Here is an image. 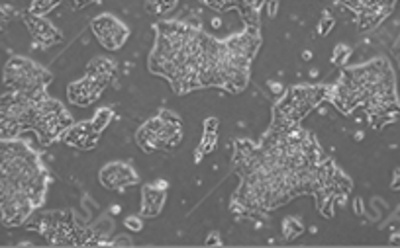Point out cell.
<instances>
[{
	"mask_svg": "<svg viewBox=\"0 0 400 248\" xmlns=\"http://www.w3.org/2000/svg\"><path fill=\"white\" fill-rule=\"evenodd\" d=\"M392 188H400V172H396V176H394V182H392Z\"/></svg>",
	"mask_w": 400,
	"mask_h": 248,
	"instance_id": "603a6c76",
	"label": "cell"
},
{
	"mask_svg": "<svg viewBox=\"0 0 400 248\" xmlns=\"http://www.w3.org/2000/svg\"><path fill=\"white\" fill-rule=\"evenodd\" d=\"M216 147V133L214 131H206L205 133V141L200 145V149H198V153L205 154V153H210L212 149Z\"/></svg>",
	"mask_w": 400,
	"mask_h": 248,
	"instance_id": "d6986e66",
	"label": "cell"
},
{
	"mask_svg": "<svg viewBox=\"0 0 400 248\" xmlns=\"http://www.w3.org/2000/svg\"><path fill=\"white\" fill-rule=\"evenodd\" d=\"M48 174L24 141L0 137V211L8 227L26 223L43 203Z\"/></svg>",
	"mask_w": 400,
	"mask_h": 248,
	"instance_id": "6da1fadb",
	"label": "cell"
},
{
	"mask_svg": "<svg viewBox=\"0 0 400 248\" xmlns=\"http://www.w3.org/2000/svg\"><path fill=\"white\" fill-rule=\"evenodd\" d=\"M4 22H6V16H4V12L0 10V28L4 26Z\"/></svg>",
	"mask_w": 400,
	"mask_h": 248,
	"instance_id": "cb8c5ba5",
	"label": "cell"
},
{
	"mask_svg": "<svg viewBox=\"0 0 400 248\" xmlns=\"http://www.w3.org/2000/svg\"><path fill=\"white\" fill-rule=\"evenodd\" d=\"M206 34L179 22L157 26L156 49L149 55V68L165 77L177 94L200 88Z\"/></svg>",
	"mask_w": 400,
	"mask_h": 248,
	"instance_id": "3957f363",
	"label": "cell"
},
{
	"mask_svg": "<svg viewBox=\"0 0 400 248\" xmlns=\"http://www.w3.org/2000/svg\"><path fill=\"white\" fill-rule=\"evenodd\" d=\"M71 124H73V119L61 102L49 98L48 94L39 98L36 104V112H34L32 129L39 135L41 143L49 145L53 139H57L59 135L65 133Z\"/></svg>",
	"mask_w": 400,
	"mask_h": 248,
	"instance_id": "ba28073f",
	"label": "cell"
},
{
	"mask_svg": "<svg viewBox=\"0 0 400 248\" xmlns=\"http://www.w3.org/2000/svg\"><path fill=\"white\" fill-rule=\"evenodd\" d=\"M110 119H112V112H110L108 108H102V110H98L97 114H95L90 125L95 127V131H97V133H100V131H102V129L110 124Z\"/></svg>",
	"mask_w": 400,
	"mask_h": 248,
	"instance_id": "e0dca14e",
	"label": "cell"
},
{
	"mask_svg": "<svg viewBox=\"0 0 400 248\" xmlns=\"http://www.w3.org/2000/svg\"><path fill=\"white\" fill-rule=\"evenodd\" d=\"M92 2H98V0H73V4H75L77 8H83V6H87V4H92Z\"/></svg>",
	"mask_w": 400,
	"mask_h": 248,
	"instance_id": "44dd1931",
	"label": "cell"
},
{
	"mask_svg": "<svg viewBox=\"0 0 400 248\" xmlns=\"http://www.w3.org/2000/svg\"><path fill=\"white\" fill-rule=\"evenodd\" d=\"M51 75L38 63L26 57H12L4 67V85L12 92H22L28 96L46 94Z\"/></svg>",
	"mask_w": 400,
	"mask_h": 248,
	"instance_id": "5b68a950",
	"label": "cell"
},
{
	"mask_svg": "<svg viewBox=\"0 0 400 248\" xmlns=\"http://www.w3.org/2000/svg\"><path fill=\"white\" fill-rule=\"evenodd\" d=\"M167 191L165 188H159L156 184H147L142 194V215L144 217H156L159 215V211L163 207V201H165Z\"/></svg>",
	"mask_w": 400,
	"mask_h": 248,
	"instance_id": "4fadbf2b",
	"label": "cell"
},
{
	"mask_svg": "<svg viewBox=\"0 0 400 248\" xmlns=\"http://www.w3.org/2000/svg\"><path fill=\"white\" fill-rule=\"evenodd\" d=\"M271 88L275 90V94H281V85H271Z\"/></svg>",
	"mask_w": 400,
	"mask_h": 248,
	"instance_id": "d4e9b609",
	"label": "cell"
},
{
	"mask_svg": "<svg viewBox=\"0 0 400 248\" xmlns=\"http://www.w3.org/2000/svg\"><path fill=\"white\" fill-rule=\"evenodd\" d=\"M24 22H26V26H28L32 38L36 39V43L43 45V48H49V45L57 43L59 39H61L57 29L53 28L43 16H34V14H29L28 12Z\"/></svg>",
	"mask_w": 400,
	"mask_h": 248,
	"instance_id": "7c38bea8",
	"label": "cell"
},
{
	"mask_svg": "<svg viewBox=\"0 0 400 248\" xmlns=\"http://www.w3.org/2000/svg\"><path fill=\"white\" fill-rule=\"evenodd\" d=\"M98 139V133L95 131V127L90 125V122L87 124H81L77 127H69L65 131V141L69 145H75L78 149H90L95 147Z\"/></svg>",
	"mask_w": 400,
	"mask_h": 248,
	"instance_id": "5bb4252c",
	"label": "cell"
},
{
	"mask_svg": "<svg viewBox=\"0 0 400 248\" xmlns=\"http://www.w3.org/2000/svg\"><path fill=\"white\" fill-rule=\"evenodd\" d=\"M304 231L303 223L298 219H293V217H289V219H284L283 223V233L287 239H293V237H298L301 233Z\"/></svg>",
	"mask_w": 400,
	"mask_h": 248,
	"instance_id": "ac0fdd59",
	"label": "cell"
},
{
	"mask_svg": "<svg viewBox=\"0 0 400 248\" xmlns=\"http://www.w3.org/2000/svg\"><path fill=\"white\" fill-rule=\"evenodd\" d=\"M328 98L326 86H296L281 98L275 108V125L298 124L304 115Z\"/></svg>",
	"mask_w": 400,
	"mask_h": 248,
	"instance_id": "8992f818",
	"label": "cell"
},
{
	"mask_svg": "<svg viewBox=\"0 0 400 248\" xmlns=\"http://www.w3.org/2000/svg\"><path fill=\"white\" fill-rule=\"evenodd\" d=\"M41 96H28L22 92H12L0 96V137L16 139L20 131L32 129L34 112Z\"/></svg>",
	"mask_w": 400,
	"mask_h": 248,
	"instance_id": "277c9868",
	"label": "cell"
},
{
	"mask_svg": "<svg viewBox=\"0 0 400 248\" xmlns=\"http://www.w3.org/2000/svg\"><path fill=\"white\" fill-rule=\"evenodd\" d=\"M92 34L97 36L100 45L108 51H116L127 41L130 29L124 22H120L116 16L112 14H100L90 22Z\"/></svg>",
	"mask_w": 400,
	"mask_h": 248,
	"instance_id": "9c48e42d",
	"label": "cell"
},
{
	"mask_svg": "<svg viewBox=\"0 0 400 248\" xmlns=\"http://www.w3.org/2000/svg\"><path fill=\"white\" fill-rule=\"evenodd\" d=\"M59 2H61V0H34L32 6H29V14H34V16H46V14H49L55 6H59Z\"/></svg>",
	"mask_w": 400,
	"mask_h": 248,
	"instance_id": "2e32d148",
	"label": "cell"
},
{
	"mask_svg": "<svg viewBox=\"0 0 400 248\" xmlns=\"http://www.w3.org/2000/svg\"><path fill=\"white\" fill-rule=\"evenodd\" d=\"M328 98L345 114L363 105L375 125L387 124L399 114L394 75L385 59L347 68L340 82L328 88Z\"/></svg>",
	"mask_w": 400,
	"mask_h": 248,
	"instance_id": "7a4b0ae2",
	"label": "cell"
},
{
	"mask_svg": "<svg viewBox=\"0 0 400 248\" xmlns=\"http://www.w3.org/2000/svg\"><path fill=\"white\" fill-rule=\"evenodd\" d=\"M124 225H126V229L132 231V233H137V231H142V227H144L142 219H139V217H136V215H130V217H126Z\"/></svg>",
	"mask_w": 400,
	"mask_h": 248,
	"instance_id": "ffe728a7",
	"label": "cell"
},
{
	"mask_svg": "<svg viewBox=\"0 0 400 248\" xmlns=\"http://www.w3.org/2000/svg\"><path fill=\"white\" fill-rule=\"evenodd\" d=\"M136 139L137 145L147 153L157 149H173L183 139V125L175 114L161 112L157 117L139 127Z\"/></svg>",
	"mask_w": 400,
	"mask_h": 248,
	"instance_id": "52a82bcc",
	"label": "cell"
},
{
	"mask_svg": "<svg viewBox=\"0 0 400 248\" xmlns=\"http://www.w3.org/2000/svg\"><path fill=\"white\" fill-rule=\"evenodd\" d=\"M139 180L136 170L126 163H110L100 170V182L108 190H124Z\"/></svg>",
	"mask_w": 400,
	"mask_h": 248,
	"instance_id": "30bf717a",
	"label": "cell"
},
{
	"mask_svg": "<svg viewBox=\"0 0 400 248\" xmlns=\"http://www.w3.org/2000/svg\"><path fill=\"white\" fill-rule=\"evenodd\" d=\"M114 245H132V240H130V239H122V237H120V239L114 240Z\"/></svg>",
	"mask_w": 400,
	"mask_h": 248,
	"instance_id": "7402d4cb",
	"label": "cell"
},
{
	"mask_svg": "<svg viewBox=\"0 0 400 248\" xmlns=\"http://www.w3.org/2000/svg\"><path fill=\"white\" fill-rule=\"evenodd\" d=\"M104 88H106V85H102L100 80L87 75V77L81 78L77 82H71V85H69L67 96L69 100H71V104L87 108V105H90L92 102H97Z\"/></svg>",
	"mask_w": 400,
	"mask_h": 248,
	"instance_id": "8fae6325",
	"label": "cell"
},
{
	"mask_svg": "<svg viewBox=\"0 0 400 248\" xmlns=\"http://www.w3.org/2000/svg\"><path fill=\"white\" fill-rule=\"evenodd\" d=\"M87 75L88 77L97 78L100 80L102 85H106L114 78L116 75V65H114V61L112 59H106V57H97L87 68Z\"/></svg>",
	"mask_w": 400,
	"mask_h": 248,
	"instance_id": "9a60e30c",
	"label": "cell"
}]
</instances>
